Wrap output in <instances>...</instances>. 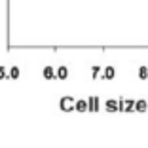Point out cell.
<instances>
[{
    "label": "cell",
    "instance_id": "cell-7",
    "mask_svg": "<svg viewBox=\"0 0 148 148\" xmlns=\"http://www.w3.org/2000/svg\"><path fill=\"white\" fill-rule=\"evenodd\" d=\"M135 110H139V112H146V108H148V105H146V101H137L135 103V106H133Z\"/></svg>",
    "mask_w": 148,
    "mask_h": 148
},
{
    "label": "cell",
    "instance_id": "cell-5",
    "mask_svg": "<svg viewBox=\"0 0 148 148\" xmlns=\"http://www.w3.org/2000/svg\"><path fill=\"white\" fill-rule=\"evenodd\" d=\"M74 110H78V112H86L87 110V101H74Z\"/></svg>",
    "mask_w": 148,
    "mask_h": 148
},
{
    "label": "cell",
    "instance_id": "cell-6",
    "mask_svg": "<svg viewBox=\"0 0 148 148\" xmlns=\"http://www.w3.org/2000/svg\"><path fill=\"white\" fill-rule=\"evenodd\" d=\"M103 74H105V76H103L105 80H114V76H116V69H114V66H106Z\"/></svg>",
    "mask_w": 148,
    "mask_h": 148
},
{
    "label": "cell",
    "instance_id": "cell-10",
    "mask_svg": "<svg viewBox=\"0 0 148 148\" xmlns=\"http://www.w3.org/2000/svg\"><path fill=\"white\" fill-rule=\"evenodd\" d=\"M106 110H110V112L118 110V101H106Z\"/></svg>",
    "mask_w": 148,
    "mask_h": 148
},
{
    "label": "cell",
    "instance_id": "cell-2",
    "mask_svg": "<svg viewBox=\"0 0 148 148\" xmlns=\"http://www.w3.org/2000/svg\"><path fill=\"white\" fill-rule=\"evenodd\" d=\"M55 78H59V80H66L69 78V69L66 66H57L55 69Z\"/></svg>",
    "mask_w": 148,
    "mask_h": 148
},
{
    "label": "cell",
    "instance_id": "cell-11",
    "mask_svg": "<svg viewBox=\"0 0 148 148\" xmlns=\"http://www.w3.org/2000/svg\"><path fill=\"white\" fill-rule=\"evenodd\" d=\"M99 72H101V66H93V69H91V74H93V78H97V76H99Z\"/></svg>",
    "mask_w": 148,
    "mask_h": 148
},
{
    "label": "cell",
    "instance_id": "cell-1",
    "mask_svg": "<svg viewBox=\"0 0 148 148\" xmlns=\"http://www.w3.org/2000/svg\"><path fill=\"white\" fill-rule=\"evenodd\" d=\"M59 106H61V110H65V112L74 110V99L72 97H63V99L59 101Z\"/></svg>",
    "mask_w": 148,
    "mask_h": 148
},
{
    "label": "cell",
    "instance_id": "cell-8",
    "mask_svg": "<svg viewBox=\"0 0 148 148\" xmlns=\"http://www.w3.org/2000/svg\"><path fill=\"white\" fill-rule=\"evenodd\" d=\"M8 78H12V80L19 78V66H12V69L8 70Z\"/></svg>",
    "mask_w": 148,
    "mask_h": 148
},
{
    "label": "cell",
    "instance_id": "cell-4",
    "mask_svg": "<svg viewBox=\"0 0 148 148\" xmlns=\"http://www.w3.org/2000/svg\"><path fill=\"white\" fill-rule=\"evenodd\" d=\"M42 76L46 80H53V78H55V69H53V66H44Z\"/></svg>",
    "mask_w": 148,
    "mask_h": 148
},
{
    "label": "cell",
    "instance_id": "cell-9",
    "mask_svg": "<svg viewBox=\"0 0 148 148\" xmlns=\"http://www.w3.org/2000/svg\"><path fill=\"white\" fill-rule=\"evenodd\" d=\"M139 78L140 80H148V66H140V69H139Z\"/></svg>",
    "mask_w": 148,
    "mask_h": 148
},
{
    "label": "cell",
    "instance_id": "cell-3",
    "mask_svg": "<svg viewBox=\"0 0 148 148\" xmlns=\"http://www.w3.org/2000/svg\"><path fill=\"white\" fill-rule=\"evenodd\" d=\"M87 110H91V112L99 110V99L97 97H89L87 99Z\"/></svg>",
    "mask_w": 148,
    "mask_h": 148
},
{
    "label": "cell",
    "instance_id": "cell-12",
    "mask_svg": "<svg viewBox=\"0 0 148 148\" xmlns=\"http://www.w3.org/2000/svg\"><path fill=\"white\" fill-rule=\"evenodd\" d=\"M4 78H8V76H6V69L0 66V80H4Z\"/></svg>",
    "mask_w": 148,
    "mask_h": 148
}]
</instances>
